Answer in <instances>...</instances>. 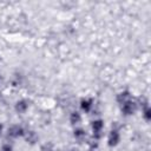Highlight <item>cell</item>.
Here are the masks:
<instances>
[{
  "label": "cell",
  "mask_w": 151,
  "mask_h": 151,
  "mask_svg": "<svg viewBox=\"0 0 151 151\" xmlns=\"http://www.w3.org/2000/svg\"><path fill=\"white\" fill-rule=\"evenodd\" d=\"M27 109H28V103H27L26 100H19V101L15 104V110H17L19 113L26 112Z\"/></svg>",
  "instance_id": "obj_7"
},
{
  "label": "cell",
  "mask_w": 151,
  "mask_h": 151,
  "mask_svg": "<svg viewBox=\"0 0 151 151\" xmlns=\"http://www.w3.org/2000/svg\"><path fill=\"white\" fill-rule=\"evenodd\" d=\"M24 136H25L26 140H27L28 143H31V144H34V143L38 140V134H37L34 131H26Z\"/></svg>",
  "instance_id": "obj_8"
},
{
  "label": "cell",
  "mask_w": 151,
  "mask_h": 151,
  "mask_svg": "<svg viewBox=\"0 0 151 151\" xmlns=\"http://www.w3.org/2000/svg\"><path fill=\"white\" fill-rule=\"evenodd\" d=\"M1 151H12V146L9 144H4L1 147Z\"/></svg>",
  "instance_id": "obj_13"
},
{
  "label": "cell",
  "mask_w": 151,
  "mask_h": 151,
  "mask_svg": "<svg viewBox=\"0 0 151 151\" xmlns=\"http://www.w3.org/2000/svg\"><path fill=\"white\" fill-rule=\"evenodd\" d=\"M80 107L85 112H90L91 109L93 107V100L92 99H83L80 101Z\"/></svg>",
  "instance_id": "obj_6"
},
{
  "label": "cell",
  "mask_w": 151,
  "mask_h": 151,
  "mask_svg": "<svg viewBox=\"0 0 151 151\" xmlns=\"http://www.w3.org/2000/svg\"><path fill=\"white\" fill-rule=\"evenodd\" d=\"M103 127H104V123L103 120L98 119V120H94L92 123V130H93V136L96 138H100L101 137V131H103Z\"/></svg>",
  "instance_id": "obj_2"
},
{
  "label": "cell",
  "mask_w": 151,
  "mask_h": 151,
  "mask_svg": "<svg viewBox=\"0 0 151 151\" xmlns=\"http://www.w3.org/2000/svg\"><path fill=\"white\" fill-rule=\"evenodd\" d=\"M1 132H2V125L0 124V134H1Z\"/></svg>",
  "instance_id": "obj_14"
},
{
  "label": "cell",
  "mask_w": 151,
  "mask_h": 151,
  "mask_svg": "<svg viewBox=\"0 0 151 151\" xmlns=\"http://www.w3.org/2000/svg\"><path fill=\"white\" fill-rule=\"evenodd\" d=\"M136 110V103H133L132 100H129L126 103H124L122 105V111L125 116H129V114H132Z\"/></svg>",
  "instance_id": "obj_3"
},
{
  "label": "cell",
  "mask_w": 151,
  "mask_h": 151,
  "mask_svg": "<svg viewBox=\"0 0 151 151\" xmlns=\"http://www.w3.org/2000/svg\"><path fill=\"white\" fill-rule=\"evenodd\" d=\"M25 130L20 126V125H13L8 129V137H12V138H17V137H20V136H24L25 134Z\"/></svg>",
  "instance_id": "obj_1"
},
{
  "label": "cell",
  "mask_w": 151,
  "mask_h": 151,
  "mask_svg": "<svg viewBox=\"0 0 151 151\" xmlns=\"http://www.w3.org/2000/svg\"><path fill=\"white\" fill-rule=\"evenodd\" d=\"M41 151H53V146H52V144H45V145H42Z\"/></svg>",
  "instance_id": "obj_11"
},
{
  "label": "cell",
  "mask_w": 151,
  "mask_h": 151,
  "mask_svg": "<svg viewBox=\"0 0 151 151\" xmlns=\"http://www.w3.org/2000/svg\"><path fill=\"white\" fill-rule=\"evenodd\" d=\"M80 120H81V116H80V113H79V112L74 111V112H72V113H71V116H70V122H71V124L76 125V124L80 123Z\"/></svg>",
  "instance_id": "obj_9"
},
{
  "label": "cell",
  "mask_w": 151,
  "mask_h": 151,
  "mask_svg": "<svg viewBox=\"0 0 151 151\" xmlns=\"http://www.w3.org/2000/svg\"><path fill=\"white\" fill-rule=\"evenodd\" d=\"M119 140H120V134H119L118 130L113 129L109 134V145L110 146H116L119 143Z\"/></svg>",
  "instance_id": "obj_4"
},
{
  "label": "cell",
  "mask_w": 151,
  "mask_h": 151,
  "mask_svg": "<svg viewBox=\"0 0 151 151\" xmlns=\"http://www.w3.org/2000/svg\"><path fill=\"white\" fill-rule=\"evenodd\" d=\"M129 100H131V94H130L127 91L120 92V93L117 96V101H118L120 105H123L124 103H126V101H129Z\"/></svg>",
  "instance_id": "obj_5"
},
{
  "label": "cell",
  "mask_w": 151,
  "mask_h": 151,
  "mask_svg": "<svg viewBox=\"0 0 151 151\" xmlns=\"http://www.w3.org/2000/svg\"><path fill=\"white\" fill-rule=\"evenodd\" d=\"M144 117H145V119L146 120H149L150 119V109H149V106L146 105L145 106V109H144Z\"/></svg>",
  "instance_id": "obj_12"
},
{
  "label": "cell",
  "mask_w": 151,
  "mask_h": 151,
  "mask_svg": "<svg viewBox=\"0 0 151 151\" xmlns=\"http://www.w3.org/2000/svg\"><path fill=\"white\" fill-rule=\"evenodd\" d=\"M68 151H78L77 149H71V150H68Z\"/></svg>",
  "instance_id": "obj_15"
},
{
  "label": "cell",
  "mask_w": 151,
  "mask_h": 151,
  "mask_svg": "<svg viewBox=\"0 0 151 151\" xmlns=\"http://www.w3.org/2000/svg\"><path fill=\"white\" fill-rule=\"evenodd\" d=\"M73 134H74L76 139H78V140H83L86 137V133H85V131L83 129H76Z\"/></svg>",
  "instance_id": "obj_10"
}]
</instances>
